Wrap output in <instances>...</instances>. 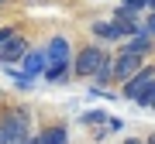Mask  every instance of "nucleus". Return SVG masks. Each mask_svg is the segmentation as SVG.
Listing matches in <instances>:
<instances>
[{"mask_svg":"<svg viewBox=\"0 0 155 144\" xmlns=\"http://www.w3.org/2000/svg\"><path fill=\"white\" fill-rule=\"evenodd\" d=\"M66 72H69V41L52 38L45 48V79L59 83V79H66Z\"/></svg>","mask_w":155,"mask_h":144,"instance_id":"f257e3e1","label":"nucleus"},{"mask_svg":"<svg viewBox=\"0 0 155 144\" xmlns=\"http://www.w3.org/2000/svg\"><path fill=\"white\" fill-rule=\"evenodd\" d=\"M28 130H31V117L24 113V110H11V113H4V120H0L4 144H24V141H28Z\"/></svg>","mask_w":155,"mask_h":144,"instance_id":"f03ea898","label":"nucleus"},{"mask_svg":"<svg viewBox=\"0 0 155 144\" xmlns=\"http://www.w3.org/2000/svg\"><path fill=\"white\" fill-rule=\"evenodd\" d=\"M152 83H155V69H152V65H141L134 76L124 79V96L134 100V103H141V96L152 89Z\"/></svg>","mask_w":155,"mask_h":144,"instance_id":"7ed1b4c3","label":"nucleus"},{"mask_svg":"<svg viewBox=\"0 0 155 144\" xmlns=\"http://www.w3.org/2000/svg\"><path fill=\"white\" fill-rule=\"evenodd\" d=\"M107 58V52L104 48H97V45H90V48H83L76 55V62H72V69H76V76L79 79H93V72H97V65Z\"/></svg>","mask_w":155,"mask_h":144,"instance_id":"20e7f679","label":"nucleus"},{"mask_svg":"<svg viewBox=\"0 0 155 144\" xmlns=\"http://www.w3.org/2000/svg\"><path fill=\"white\" fill-rule=\"evenodd\" d=\"M24 52H28V38H21V34H11L4 45H0V62L4 65H17V62L24 58Z\"/></svg>","mask_w":155,"mask_h":144,"instance_id":"39448f33","label":"nucleus"},{"mask_svg":"<svg viewBox=\"0 0 155 144\" xmlns=\"http://www.w3.org/2000/svg\"><path fill=\"white\" fill-rule=\"evenodd\" d=\"M138 69H141V55H131V52H121L117 58H110V76H114V79H121V83H124L127 76H134Z\"/></svg>","mask_w":155,"mask_h":144,"instance_id":"423d86ee","label":"nucleus"},{"mask_svg":"<svg viewBox=\"0 0 155 144\" xmlns=\"http://www.w3.org/2000/svg\"><path fill=\"white\" fill-rule=\"evenodd\" d=\"M21 72L28 79H35V76H45V48H28L24 52V58H21Z\"/></svg>","mask_w":155,"mask_h":144,"instance_id":"0eeeda50","label":"nucleus"},{"mask_svg":"<svg viewBox=\"0 0 155 144\" xmlns=\"http://www.w3.org/2000/svg\"><path fill=\"white\" fill-rule=\"evenodd\" d=\"M152 41H155V38H152V34L141 28V31L127 34V41H124V52H131V55H145V52L152 48Z\"/></svg>","mask_w":155,"mask_h":144,"instance_id":"6e6552de","label":"nucleus"},{"mask_svg":"<svg viewBox=\"0 0 155 144\" xmlns=\"http://www.w3.org/2000/svg\"><path fill=\"white\" fill-rule=\"evenodd\" d=\"M114 24L121 28L124 38H127V34H134V31H141V24H138V17H134V11H127V7H121V11H117Z\"/></svg>","mask_w":155,"mask_h":144,"instance_id":"1a4fd4ad","label":"nucleus"},{"mask_svg":"<svg viewBox=\"0 0 155 144\" xmlns=\"http://www.w3.org/2000/svg\"><path fill=\"white\" fill-rule=\"evenodd\" d=\"M90 31H93L97 38H124L121 28H117L114 21H93V28H90Z\"/></svg>","mask_w":155,"mask_h":144,"instance_id":"9d476101","label":"nucleus"},{"mask_svg":"<svg viewBox=\"0 0 155 144\" xmlns=\"http://www.w3.org/2000/svg\"><path fill=\"white\" fill-rule=\"evenodd\" d=\"M35 144H66V130H62V127H52V130H41L38 137H35Z\"/></svg>","mask_w":155,"mask_h":144,"instance_id":"9b49d317","label":"nucleus"},{"mask_svg":"<svg viewBox=\"0 0 155 144\" xmlns=\"http://www.w3.org/2000/svg\"><path fill=\"white\" fill-rule=\"evenodd\" d=\"M93 79H97V83H110V55H107L104 62H100V65H97V72H93Z\"/></svg>","mask_w":155,"mask_h":144,"instance_id":"f8f14e48","label":"nucleus"},{"mask_svg":"<svg viewBox=\"0 0 155 144\" xmlns=\"http://www.w3.org/2000/svg\"><path fill=\"white\" fill-rule=\"evenodd\" d=\"M141 106H152V110H155V83H152V89H148V93L141 96Z\"/></svg>","mask_w":155,"mask_h":144,"instance_id":"ddd939ff","label":"nucleus"},{"mask_svg":"<svg viewBox=\"0 0 155 144\" xmlns=\"http://www.w3.org/2000/svg\"><path fill=\"white\" fill-rule=\"evenodd\" d=\"M121 7H127V11H141V7H148V0H124Z\"/></svg>","mask_w":155,"mask_h":144,"instance_id":"4468645a","label":"nucleus"},{"mask_svg":"<svg viewBox=\"0 0 155 144\" xmlns=\"http://www.w3.org/2000/svg\"><path fill=\"white\" fill-rule=\"evenodd\" d=\"M83 120H86V124H100V120H104V113H86Z\"/></svg>","mask_w":155,"mask_h":144,"instance_id":"2eb2a0df","label":"nucleus"},{"mask_svg":"<svg viewBox=\"0 0 155 144\" xmlns=\"http://www.w3.org/2000/svg\"><path fill=\"white\" fill-rule=\"evenodd\" d=\"M145 31H148L152 38H155V11H152V17H148V24H145Z\"/></svg>","mask_w":155,"mask_h":144,"instance_id":"dca6fc26","label":"nucleus"},{"mask_svg":"<svg viewBox=\"0 0 155 144\" xmlns=\"http://www.w3.org/2000/svg\"><path fill=\"white\" fill-rule=\"evenodd\" d=\"M124 144H145V141H138V137H127V141H124Z\"/></svg>","mask_w":155,"mask_h":144,"instance_id":"f3484780","label":"nucleus"},{"mask_svg":"<svg viewBox=\"0 0 155 144\" xmlns=\"http://www.w3.org/2000/svg\"><path fill=\"white\" fill-rule=\"evenodd\" d=\"M148 7H152V11H155V0H148Z\"/></svg>","mask_w":155,"mask_h":144,"instance_id":"a211bd4d","label":"nucleus"},{"mask_svg":"<svg viewBox=\"0 0 155 144\" xmlns=\"http://www.w3.org/2000/svg\"><path fill=\"white\" fill-rule=\"evenodd\" d=\"M24 144H35V137H28V141H24Z\"/></svg>","mask_w":155,"mask_h":144,"instance_id":"6ab92c4d","label":"nucleus"},{"mask_svg":"<svg viewBox=\"0 0 155 144\" xmlns=\"http://www.w3.org/2000/svg\"><path fill=\"white\" fill-rule=\"evenodd\" d=\"M148 144H155V141H148Z\"/></svg>","mask_w":155,"mask_h":144,"instance_id":"aec40b11","label":"nucleus"},{"mask_svg":"<svg viewBox=\"0 0 155 144\" xmlns=\"http://www.w3.org/2000/svg\"><path fill=\"white\" fill-rule=\"evenodd\" d=\"M0 4H4V0H0Z\"/></svg>","mask_w":155,"mask_h":144,"instance_id":"412c9836","label":"nucleus"}]
</instances>
